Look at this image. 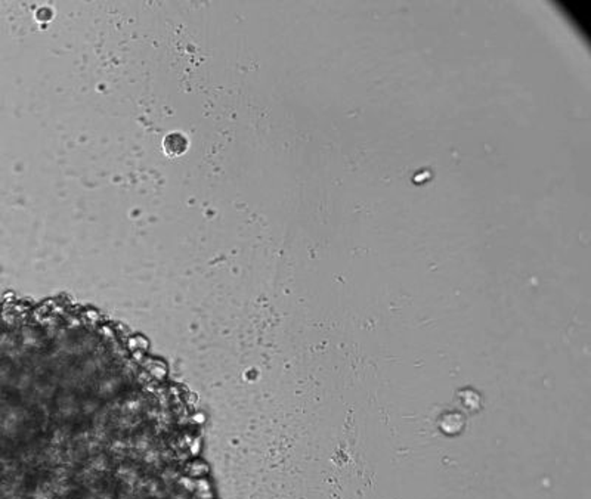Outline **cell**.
<instances>
[{"label":"cell","instance_id":"1","mask_svg":"<svg viewBox=\"0 0 591 499\" xmlns=\"http://www.w3.org/2000/svg\"><path fill=\"white\" fill-rule=\"evenodd\" d=\"M165 151L170 157H179L188 150V139L181 133H170L163 142Z\"/></svg>","mask_w":591,"mask_h":499}]
</instances>
